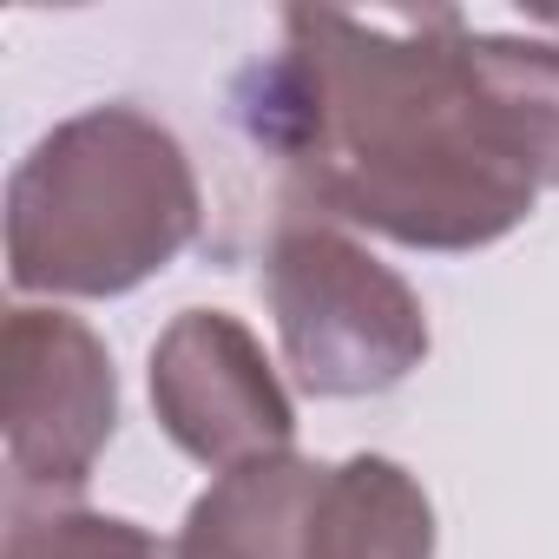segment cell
<instances>
[{
	"mask_svg": "<svg viewBox=\"0 0 559 559\" xmlns=\"http://www.w3.org/2000/svg\"><path fill=\"white\" fill-rule=\"evenodd\" d=\"M276 34V53L237 73L230 119L304 211L467 257L559 191V40L493 34L454 8H290Z\"/></svg>",
	"mask_w": 559,
	"mask_h": 559,
	"instance_id": "cell-1",
	"label": "cell"
},
{
	"mask_svg": "<svg viewBox=\"0 0 559 559\" xmlns=\"http://www.w3.org/2000/svg\"><path fill=\"white\" fill-rule=\"evenodd\" d=\"M204 230L185 139L106 99L60 119L8 178V284L21 297H132Z\"/></svg>",
	"mask_w": 559,
	"mask_h": 559,
	"instance_id": "cell-2",
	"label": "cell"
},
{
	"mask_svg": "<svg viewBox=\"0 0 559 559\" xmlns=\"http://www.w3.org/2000/svg\"><path fill=\"white\" fill-rule=\"evenodd\" d=\"M263 297L276 317V349L317 402H362L402 389L428 349V310L402 270H389L362 237L330 217L290 211L263 250Z\"/></svg>",
	"mask_w": 559,
	"mask_h": 559,
	"instance_id": "cell-3",
	"label": "cell"
},
{
	"mask_svg": "<svg viewBox=\"0 0 559 559\" xmlns=\"http://www.w3.org/2000/svg\"><path fill=\"white\" fill-rule=\"evenodd\" d=\"M119 428L112 349L93 323L40 304H14L0 330V435L8 487L86 493L106 441Z\"/></svg>",
	"mask_w": 559,
	"mask_h": 559,
	"instance_id": "cell-4",
	"label": "cell"
},
{
	"mask_svg": "<svg viewBox=\"0 0 559 559\" xmlns=\"http://www.w3.org/2000/svg\"><path fill=\"white\" fill-rule=\"evenodd\" d=\"M145 382L165 441L211 474L297 454V402L230 310H178L152 343Z\"/></svg>",
	"mask_w": 559,
	"mask_h": 559,
	"instance_id": "cell-5",
	"label": "cell"
},
{
	"mask_svg": "<svg viewBox=\"0 0 559 559\" xmlns=\"http://www.w3.org/2000/svg\"><path fill=\"white\" fill-rule=\"evenodd\" d=\"M317 487L323 461L270 454L217 474L178 526V559H317Z\"/></svg>",
	"mask_w": 559,
	"mask_h": 559,
	"instance_id": "cell-6",
	"label": "cell"
},
{
	"mask_svg": "<svg viewBox=\"0 0 559 559\" xmlns=\"http://www.w3.org/2000/svg\"><path fill=\"white\" fill-rule=\"evenodd\" d=\"M310 546L317 559H435L441 546L435 500L389 454L323 461Z\"/></svg>",
	"mask_w": 559,
	"mask_h": 559,
	"instance_id": "cell-7",
	"label": "cell"
},
{
	"mask_svg": "<svg viewBox=\"0 0 559 559\" xmlns=\"http://www.w3.org/2000/svg\"><path fill=\"white\" fill-rule=\"evenodd\" d=\"M8 533H0V559H178L171 539H158L139 520L93 513L73 493H34L8 487Z\"/></svg>",
	"mask_w": 559,
	"mask_h": 559,
	"instance_id": "cell-8",
	"label": "cell"
}]
</instances>
